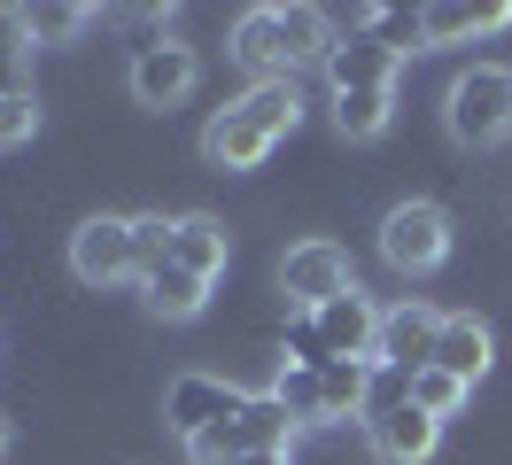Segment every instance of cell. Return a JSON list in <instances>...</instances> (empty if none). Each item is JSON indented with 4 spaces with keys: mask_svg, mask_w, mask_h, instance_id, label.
I'll use <instances>...</instances> for the list:
<instances>
[{
    "mask_svg": "<svg viewBox=\"0 0 512 465\" xmlns=\"http://www.w3.org/2000/svg\"><path fill=\"white\" fill-rule=\"evenodd\" d=\"M334 39L342 24L326 16V8H249L241 24H233V47L225 55L249 70V86H272V78H295V70H311L334 55Z\"/></svg>",
    "mask_w": 512,
    "mask_h": 465,
    "instance_id": "1",
    "label": "cell"
},
{
    "mask_svg": "<svg viewBox=\"0 0 512 465\" xmlns=\"http://www.w3.org/2000/svg\"><path fill=\"white\" fill-rule=\"evenodd\" d=\"M295 124H303V86H295V78L249 86V93H233L218 117L202 124V163H210V171H256Z\"/></svg>",
    "mask_w": 512,
    "mask_h": 465,
    "instance_id": "2",
    "label": "cell"
},
{
    "mask_svg": "<svg viewBox=\"0 0 512 465\" xmlns=\"http://www.w3.org/2000/svg\"><path fill=\"white\" fill-rule=\"evenodd\" d=\"M443 124L458 148H497L512 140V70L505 62H474V70H458L443 93Z\"/></svg>",
    "mask_w": 512,
    "mask_h": 465,
    "instance_id": "3",
    "label": "cell"
},
{
    "mask_svg": "<svg viewBox=\"0 0 512 465\" xmlns=\"http://www.w3.org/2000/svg\"><path fill=\"white\" fill-rule=\"evenodd\" d=\"M381 256L396 264V272H435L450 256V210L443 202H396V210L381 217Z\"/></svg>",
    "mask_w": 512,
    "mask_h": 465,
    "instance_id": "4",
    "label": "cell"
},
{
    "mask_svg": "<svg viewBox=\"0 0 512 465\" xmlns=\"http://www.w3.org/2000/svg\"><path fill=\"white\" fill-rule=\"evenodd\" d=\"M280 287H288V303H295V310H319V303H334V295H350V287H357L350 248L326 241V233L295 241L288 256H280Z\"/></svg>",
    "mask_w": 512,
    "mask_h": 465,
    "instance_id": "5",
    "label": "cell"
},
{
    "mask_svg": "<svg viewBox=\"0 0 512 465\" xmlns=\"http://www.w3.org/2000/svg\"><path fill=\"white\" fill-rule=\"evenodd\" d=\"M194 78H202V62H194L187 39H140L132 47V70H125V86L140 109H179L194 93Z\"/></svg>",
    "mask_w": 512,
    "mask_h": 465,
    "instance_id": "6",
    "label": "cell"
},
{
    "mask_svg": "<svg viewBox=\"0 0 512 465\" xmlns=\"http://www.w3.org/2000/svg\"><path fill=\"white\" fill-rule=\"evenodd\" d=\"M241 388L233 380H218V372H179L171 388H163V427L179 434V442H194V434L225 427V419H241Z\"/></svg>",
    "mask_w": 512,
    "mask_h": 465,
    "instance_id": "7",
    "label": "cell"
},
{
    "mask_svg": "<svg viewBox=\"0 0 512 465\" xmlns=\"http://www.w3.org/2000/svg\"><path fill=\"white\" fill-rule=\"evenodd\" d=\"M70 272H78V287H117V279H140L132 217H86V225L70 233Z\"/></svg>",
    "mask_w": 512,
    "mask_h": 465,
    "instance_id": "8",
    "label": "cell"
},
{
    "mask_svg": "<svg viewBox=\"0 0 512 465\" xmlns=\"http://www.w3.org/2000/svg\"><path fill=\"white\" fill-rule=\"evenodd\" d=\"M443 318H450V310H435V303H396V310H381L373 365H388V372H427V365H435V341H443Z\"/></svg>",
    "mask_w": 512,
    "mask_h": 465,
    "instance_id": "9",
    "label": "cell"
},
{
    "mask_svg": "<svg viewBox=\"0 0 512 465\" xmlns=\"http://www.w3.org/2000/svg\"><path fill=\"white\" fill-rule=\"evenodd\" d=\"M396 47L373 39V31H342L334 55H326V86L334 93H396Z\"/></svg>",
    "mask_w": 512,
    "mask_h": 465,
    "instance_id": "10",
    "label": "cell"
},
{
    "mask_svg": "<svg viewBox=\"0 0 512 465\" xmlns=\"http://www.w3.org/2000/svg\"><path fill=\"white\" fill-rule=\"evenodd\" d=\"M512 24V0H435L419 8V47H466V39H489V31Z\"/></svg>",
    "mask_w": 512,
    "mask_h": 465,
    "instance_id": "11",
    "label": "cell"
},
{
    "mask_svg": "<svg viewBox=\"0 0 512 465\" xmlns=\"http://www.w3.org/2000/svg\"><path fill=\"white\" fill-rule=\"evenodd\" d=\"M365 442H373V458H381V465H427V458H435V442H443V419H427L419 403H396L388 419L365 427Z\"/></svg>",
    "mask_w": 512,
    "mask_h": 465,
    "instance_id": "12",
    "label": "cell"
},
{
    "mask_svg": "<svg viewBox=\"0 0 512 465\" xmlns=\"http://www.w3.org/2000/svg\"><path fill=\"white\" fill-rule=\"evenodd\" d=\"M311 318H319V334L334 341V357H373V341H381V310H373V295H365V287H350V295L319 303Z\"/></svg>",
    "mask_w": 512,
    "mask_h": 465,
    "instance_id": "13",
    "label": "cell"
},
{
    "mask_svg": "<svg viewBox=\"0 0 512 465\" xmlns=\"http://www.w3.org/2000/svg\"><path fill=\"white\" fill-rule=\"evenodd\" d=\"M435 365H443L450 380H466V388H474L481 372L497 365V341H489V326H481L474 310H450V318H443V341H435Z\"/></svg>",
    "mask_w": 512,
    "mask_h": 465,
    "instance_id": "14",
    "label": "cell"
},
{
    "mask_svg": "<svg viewBox=\"0 0 512 465\" xmlns=\"http://www.w3.org/2000/svg\"><path fill=\"white\" fill-rule=\"evenodd\" d=\"M225 256H233V233H225V217H179V233H171V264L194 279H218L225 272Z\"/></svg>",
    "mask_w": 512,
    "mask_h": 465,
    "instance_id": "15",
    "label": "cell"
},
{
    "mask_svg": "<svg viewBox=\"0 0 512 465\" xmlns=\"http://www.w3.org/2000/svg\"><path fill=\"white\" fill-rule=\"evenodd\" d=\"M365 396H373V357H334V365L319 372L326 427H342V419H365Z\"/></svg>",
    "mask_w": 512,
    "mask_h": 465,
    "instance_id": "16",
    "label": "cell"
},
{
    "mask_svg": "<svg viewBox=\"0 0 512 465\" xmlns=\"http://www.w3.org/2000/svg\"><path fill=\"white\" fill-rule=\"evenodd\" d=\"M16 24H24V47H70L78 31L94 24V8L86 0H32V8H16Z\"/></svg>",
    "mask_w": 512,
    "mask_h": 465,
    "instance_id": "17",
    "label": "cell"
},
{
    "mask_svg": "<svg viewBox=\"0 0 512 465\" xmlns=\"http://www.w3.org/2000/svg\"><path fill=\"white\" fill-rule=\"evenodd\" d=\"M140 303L156 310V318H194V310L210 303V279L179 272V264H156V272H140Z\"/></svg>",
    "mask_w": 512,
    "mask_h": 465,
    "instance_id": "18",
    "label": "cell"
},
{
    "mask_svg": "<svg viewBox=\"0 0 512 465\" xmlns=\"http://www.w3.org/2000/svg\"><path fill=\"white\" fill-rule=\"evenodd\" d=\"M233 434H241V450H295V434H303V427L288 419V403L264 388V396H249V403H241Z\"/></svg>",
    "mask_w": 512,
    "mask_h": 465,
    "instance_id": "19",
    "label": "cell"
},
{
    "mask_svg": "<svg viewBox=\"0 0 512 465\" xmlns=\"http://www.w3.org/2000/svg\"><path fill=\"white\" fill-rule=\"evenodd\" d=\"M388 117H396V93H334V124H342V140H381Z\"/></svg>",
    "mask_w": 512,
    "mask_h": 465,
    "instance_id": "20",
    "label": "cell"
},
{
    "mask_svg": "<svg viewBox=\"0 0 512 465\" xmlns=\"http://www.w3.org/2000/svg\"><path fill=\"white\" fill-rule=\"evenodd\" d=\"M280 365H303V372H326L334 365V341L319 334L311 310H288V334H280Z\"/></svg>",
    "mask_w": 512,
    "mask_h": 465,
    "instance_id": "21",
    "label": "cell"
},
{
    "mask_svg": "<svg viewBox=\"0 0 512 465\" xmlns=\"http://www.w3.org/2000/svg\"><path fill=\"white\" fill-rule=\"evenodd\" d=\"M39 124H47V109H39L32 86H8V93H0V155H8V148H32Z\"/></svg>",
    "mask_w": 512,
    "mask_h": 465,
    "instance_id": "22",
    "label": "cell"
},
{
    "mask_svg": "<svg viewBox=\"0 0 512 465\" xmlns=\"http://www.w3.org/2000/svg\"><path fill=\"white\" fill-rule=\"evenodd\" d=\"M272 396L288 403V419H295V427H326V403H319V372H303V365H280V380H272Z\"/></svg>",
    "mask_w": 512,
    "mask_h": 465,
    "instance_id": "23",
    "label": "cell"
},
{
    "mask_svg": "<svg viewBox=\"0 0 512 465\" xmlns=\"http://www.w3.org/2000/svg\"><path fill=\"white\" fill-rule=\"evenodd\" d=\"M474 396L466 380H450L443 365H427V372H412V403L427 411V419H458V403Z\"/></svg>",
    "mask_w": 512,
    "mask_h": 465,
    "instance_id": "24",
    "label": "cell"
},
{
    "mask_svg": "<svg viewBox=\"0 0 512 465\" xmlns=\"http://www.w3.org/2000/svg\"><path fill=\"white\" fill-rule=\"evenodd\" d=\"M171 233H179V217H132V248H140V272L171 264Z\"/></svg>",
    "mask_w": 512,
    "mask_h": 465,
    "instance_id": "25",
    "label": "cell"
},
{
    "mask_svg": "<svg viewBox=\"0 0 512 465\" xmlns=\"http://www.w3.org/2000/svg\"><path fill=\"white\" fill-rule=\"evenodd\" d=\"M396 403H412V372H388V365H373V396H365V419H357V427L388 419Z\"/></svg>",
    "mask_w": 512,
    "mask_h": 465,
    "instance_id": "26",
    "label": "cell"
},
{
    "mask_svg": "<svg viewBox=\"0 0 512 465\" xmlns=\"http://www.w3.org/2000/svg\"><path fill=\"white\" fill-rule=\"evenodd\" d=\"M187 458H194V465H233V458H241V434H233V419H225V427H210V434H194Z\"/></svg>",
    "mask_w": 512,
    "mask_h": 465,
    "instance_id": "27",
    "label": "cell"
},
{
    "mask_svg": "<svg viewBox=\"0 0 512 465\" xmlns=\"http://www.w3.org/2000/svg\"><path fill=\"white\" fill-rule=\"evenodd\" d=\"M373 39H388V47L404 55V47H419V16L412 8H381V16H373Z\"/></svg>",
    "mask_w": 512,
    "mask_h": 465,
    "instance_id": "28",
    "label": "cell"
},
{
    "mask_svg": "<svg viewBox=\"0 0 512 465\" xmlns=\"http://www.w3.org/2000/svg\"><path fill=\"white\" fill-rule=\"evenodd\" d=\"M233 465H295V450H241Z\"/></svg>",
    "mask_w": 512,
    "mask_h": 465,
    "instance_id": "29",
    "label": "cell"
},
{
    "mask_svg": "<svg viewBox=\"0 0 512 465\" xmlns=\"http://www.w3.org/2000/svg\"><path fill=\"white\" fill-rule=\"evenodd\" d=\"M0 458H8V411H0Z\"/></svg>",
    "mask_w": 512,
    "mask_h": 465,
    "instance_id": "30",
    "label": "cell"
}]
</instances>
